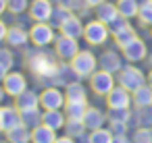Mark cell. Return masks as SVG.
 Wrapping results in <instances>:
<instances>
[{
	"label": "cell",
	"mask_w": 152,
	"mask_h": 143,
	"mask_svg": "<svg viewBox=\"0 0 152 143\" xmlns=\"http://www.w3.org/2000/svg\"><path fill=\"white\" fill-rule=\"evenodd\" d=\"M0 143H9V141H7V139H0Z\"/></svg>",
	"instance_id": "816d5d0a"
},
{
	"label": "cell",
	"mask_w": 152,
	"mask_h": 143,
	"mask_svg": "<svg viewBox=\"0 0 152 143\" xmlns=\"http://www.w3.org/2000/svg\"><path fill=\"white\" fill-rule=\"evenodd\" d=\"M71 15H73V13H71L69 9L54 6V11H52V17H50V21H48V23H50V25H52V27L58 31V29H61V25H63V23H65V21H67Z\"/></svg>",
	"instance_id": "e575fe53"
},
{
	"label": "cell",
	"mask_w": 152,
	"mask_h": 143,
	"mask_svg": "<svg viewBox=\"0 0 152 143\" xmlns=\"http://www.w3.org/2000/svg\"><path fill=\"white\" fill-rule=\"evenodd\" d=\"M52 50H54V54L58 56V60L69 62L81 48H79V40L69 38V35H65V33H58L56 40H54V44H52Z\"/></svg>",
	"instance_id": "ba28073f"
},
{
	"label": "cell",
	"mask_w": 152,
	"mask_h": 143,
	"mask_svg": "<svg viewBox=\"0 0 152 143\" xmlns=\"http://www.w3.org/2000/svg\"><path fill=\"white\" fill-rule=\"evenodd\" d=\"M58 137V131L50 129L48 124H38L36 129H31V143H54Z\"/></svg>",
	"instance_id": "44dd1931"
},
{
	"label": "cell",
	"mask_w": 152,
	"mask_h": 143,
	"mask_svg": "<svg viewBox=\"0 0 152 143\" xmlns=\"http://www.w3.org/2000/svg\"><path fill=\"white\" fill-rule=\"evenodd\" d=\"M7 13V0H0V17Z\"/></svg>",
	"instance_id": "7dc6e473"
},
{
	"label": "cell",
	"mask_w": 152,
	"mask_h": 143,
	"mask_svg": "<svg viewBox=\"0 0 152 143\" xmlns=\"http://www.w3.org/2000/svg\"><path fill=\"white\" fill-rule=\"evenodd\" d=\"M94 15H96V19L98 21H102V23H106L108 27L121 17L119 15V9H117V4L115 2H110V0H106V2H102L100 6H96L94 9Z\"/></svg>",
	"instance_id": "ac0fdd59"
},
{
	"label": "cell",
	"mask_w": 152,
	"mask_h": 143,
	"mask_svg": "<svg viewBox=\"0 0 152 143\" xmlns=\"http://www.w3.org/2000/svg\"><path fill=\"white\" fill-rule=\"evenodd\" d=\"M23 64L29 69V73L34 75L36 83H40L42 87L50 85V79L54 77L61 60L54 54V50L48 48H36V46H27L23 48Z\"/></svg>",
	"instance_id": "6da1fadb"
},
{
	"label": "cell",
	"mask_w": 152,
	"mask_h": 143,
	"mask_svg": "<svg viewBox=\"0 0 152 143\" xmlns=\"http://www.w3.org/2000/svg\"><path fill=\"white\" fill-rule=\"evenodd\" d=\"M42 108H36V110H23L21 112V122L29 129H36L38 124H42Z\"/></svg>",
	"instance_id": "1f68e13d"
},
{
	"label": "cell",
	"mask_w": 152,
	"mask_h": 143,
	"mask_svg": "<svg viewBox=\"0 0 152 143\" xmlns=\"http://www.w3.org/2000/svg\"><path fill=\"white\" fill-rule=\"evenodd\" d=\"M4 139L9 143H31V129L25 124H19L4 133Z\"/></svg>",
	"instance_id": "603a6c76"
},
{
	"label": "cell",
	"mask_w": 152,
	"mask_h": 143,
	"mask_svg": "<svg viewBox=\"0 0 152 143\" xmlns=\"http://www.w3.org/2000/svg\"><path fill=\"white\" fill-rule=\"evenodd\" d=\"M9 75V69L7 66H2V64H0V83H2V79Z\"/></svg>",
	"instance_id": "bcb514c9"
},
{
	"label": "cell",
	"mask_w": 152,
	"mask_h": 143,
	"mask_svg": "<svg viewBox=\"0 0 152 143\" xmlns=\"http://www.w3.org/2000/svg\"><path fill=\"white\" fill-rule=\"evenodd\" d=\"M69 64L73 66L75 75L81 79V81H88L96 71H98V56L90 50V48H81L71 60Z\"/></svg>",
	"instance_id": "7a4b0ae2"
},
{
	"label": "cell",
	"mask_w": 152,
	"mask_h": 143,
	"mask_svg": "<svg viewBox=\"0 0 152 143\" xmlns=\"http://www.w3.org/2000/svg\"><path fill=\"white\" fill-rule=\"evenodd\" d=\"M113 143H133L129 135H115L113 137Z\"/></svg>",
	"instance_id": "b9f144b4"
},
{
	"label": "cell",
	"mask_w": 152,
	"mask_h": 143,
	"mask_svg": "<svg viewBox=\"0 0 152 143\" xmlns=\"http://www.w3.org/2000/svg\"><path fill=\"white\" fill-rule=\"evenodd\" d=\"M0 133H4V122H2V106H0Z\"/></svg>",
	"instance_id": "681fc988"
},
{
	"label": "cell",
	"mask_w": 152,
	"mask_h": 143,
	"mask_svg": "<svg viewBox=\"0 0 152 143\" xmlns=\"http://www.w3.org/2000/svg\"><path fill=\"white\" fill-rule=\"evenodd\" d=\"M0 64L7 66L9 71H13V66H15V48H11V46L0 48Z\"/></svg>",
	"instance_id": "74e56055"
},
{
	"label": "cell",
	"mask_w": 152,
	"mask_h": 143,
	"mask_svg": "<svg viewBox=\"0 0 152 143\" xmlns=\"http://www.w3.org/2000/svg\"><path fill=\"white\" fill-rule=\"evenodd\" d=\"M79 77L75 75V71H73V66L69 64V62H65V60H61V64H58V69H56V73H54V77L50 79V85H56V87H67L69 83H73V81H77ZM81 81V79H79Z\"/></svg>",
	"instance_id": "9a60e30c"
},
{
	"label": "cell",
	"mask_w": 152,
	"mask_h": 143,
	"mask_svg": "<svg viewBox=\"0 0 152 143\" xmlns=\"http://www.w3.org/2000/svg\"><path fill=\"white\" fill-rule=\"evenodd\" d=\"M63 131H65L69 137L77 139L81 133H86V131H88V126L83 124V120H81V118H67V122H65Z\"/></svg>",
	"instance_id": "4dcf8cb0"
},
{
	"label": "cell",
	"mask_w": 152,
	"mask_h": 143,
	"mask_svg": "<svg viewBox=\"0 0 152 143\" xmlns=\"http://www.w3.org/2000/svg\"><path fill=\"white\" fill-rule=\"evenodd\" d=\"M54 143H77V141H75L73 137H69L67 133H63V135H58V137H56V141H54Z\"/></svg>",
	"instance_id": "7bdbcfd3"
},
{
	"label": "cell",
	"mask_w": 152,
	"mask_h": 143,
	"mask_svg": "<svg viewBox=\"0 0 152 143\" xmlns=\"http://www.w3.org/2000/svg\"><path fill=\"white\" fill-rule=\"evenodd\" d=\"M115 4H117L121 17H125V19H137L140 0H115Z\"/></svg>",
	"instance_id": "83f0119b"
},
{
	"label": "cell",
	"mask_w": 152,
	"mask_h": 143,
	"mask_svg": "<svg viewBox=\"0 0 152 143\" xmlns=\"http://www.w3.org/2000/svg\"><path fill=\"white\" fill-rule=\"evenodd\" d=\"M83 29H86L83 19H81L79 15L73 13V15L61 25L58 33H65V35H69V38H75V40H83Z\"/></svg>",
	"instance_id": "e0dca14e"
},
{
	"label": "cell",
	"mask_w": 152,
	"mask_h": 143,
	"mask_svg": "<svg viewBox=\"0 0 152 143\" xmlns=\"http://www.w3.org/2000/svg\"><path fill=\"white\" fill-rule=\"evenodd\" d=\"M65 95H67V100H88V87L77 79L65 87Z\"/></svg>",
	"instance_id": "f546056e"
},
{
	"label": "cell",
	"mask_w": 152,
	"mask_h": 143,
	"mask_svg": "<svg viewBox=\"0 0 152 143\" xmlns=\"http://www.w3.org/2000/svg\"><path fill=\"white\" fill-rule=\"evenodd\" d=\"M42 122L48 124L54 131H61L67 122V114H65V110H44L42 112Z\"/></svg>",
	"instance_id": "7402d4cb"
},
{
	"label": "cell",
	"mask_w": 152,
	"mask_h": 143,
	"mask_svg": "<svg viewBox=\"0 0 152 143\" xmlns=\"http://www.w3.org/2000/svg\"><path fill=\"white\" fill-rule=\"evenodd\" d=\"M146 60H148V64H150V69H152V56H148Z\"/></svg>",
	"instance_id": "f907efd6"
},
{
	"label": "cell",
	"mask_w": 152,
	"mask_h": 143,
	"mask_svg": "<svg viewBox=\"0 0 152 143\" xmlns=\"http://www.w3.org/2000/svg\"><path fill=\"white\" fill-rule=\"evenodd\" d=\"M83 2H86V4H88V6H90V9L94 11L96 6H100L102 2H106V0H83Z\"/></svg>",
	"instance_id": "ee69618b"
},
{
	"label": "cell",
	"mask_w": 152,
	"mask_h": 143,
	"mask_svg": "<svg viewBox=\"0 0 152 143\" xmlns=\"http://www.w3.org/2000/svg\"><path fill=\"white\" fill-rule=\"evenodd\" d=\"M65 104H67V95H65L63 87H56V85L42 87V91H40L42 110H63Z\"/></svg>",
	"instance_id": "52a82bcc"
},
{
	"label": "cell",
	"mask_w": 152,
	"mask_h": 143,
	"mask_svg": "<svg viewBox=\"0 0 152 143\" xmlns=\"http://www.w3.org/2000/svg\"><path fill=\"white\" fill-rule=\"evenodd\" d=\"M88 85H90V91H92L94 95H98V98H106V95L113 91V87L117 85V75L98 69V71L88 79Z\"/></svg>",
	"instance_id": "5b68a950"
},
{
	"label": "cell",
	"mask_w": 152,
	"mask_h": 143,
	"mask_svg": "<svg viewBox=\"0 0 152 143\" xmlns=\"http://www.w3.org/2000/svg\"><path fill=\"white\" fill-rule=\"evenodd\" d=\"M2 122H4V133L19 126V124H23L21 122V112L17 110L15 104L13 106H2Z\"/></svg>",
	"instance_id": "cb8c5ba5"
},
{
	"label": "cell",
	"mask_w": 152,
	"mask_h": 143,
	"mask_svg": "<svg viewBox=\"0 0 152 143\" xmlns=\"http://www.w3.org/2000/svg\"><path fill=\"white\" fill-rule=\"evenodd\" d=\"M137 21L142 27H152V0H142L140 2Z\"/></svg>",
	"instance_id": "d6a6232c"
},
{
	"label": "cell",
	"mask_w": 152,
	"mask_h": 143,
	"mask_svg": "<svg viewBox=\"0 0 152 143\" xmlns=\"http://www.w3.org/2000/svg\"><path fill=\"white\" fill-rule=\"evenodd\" d=\"M58 31L50 23H31L29 27V42L36 48H50L56 40Z\"/></svg>",
	"instance_id": "277c9868"
},
{
	"label": "cell",
	"mask_w": 152,
	"mask_h": 143,
	"mask_svg": "<svg viewBox=\"0 0 152 143\" xmlns=\"http://www.w3.org/2000/svg\"><path fill=\"white\" fill-rule=\"evenodd\" d=\"M133 143H152V126H135L131 133Z\"/></svg>",
	"instance_id": "8d00e7d4"
},
{
	"label": "cell",
	"mask_w": 152,
	"mask_h": 143,
	"mask_svg": "<svg viewBox=\"0 0 152 143\" xmlns=\"http://www.w3.org/2000/svg\"><path fill=\"white\" fill-rule=\"evenodd\" d=\"M152 126V106H146V108H135L133 112V118L129 122V126Z\"/></svg>",
	"instance_id": "f1b7e54d"
},
{
	"label": "cell",
	"mask_w": 152,
	"mask_h": 143,
	"mask_svg": "<svg viewBox=\"0 0 152 143\" xmlns=\"http://www.w3.org/2000/svg\"><path fill=\"white\" fill-rule=\"evenodd\" d=\"M7 46H11V48H15V50H23V48H27L31 42H29V29H25V27H19V25H11L9 27V33H7V42H4Z\"/></svg>",
	"instance_id": "5bb4252c"
},
{
	"label": "cell",
	"mask_w": 152,
	"mask_h": 143,
	"mask_svg": "<svg viewBox=\"0 0 152 143\" xmlns=\"http://www.w3.org/2000/svg\"><path fill=\"white\" fill-rule=\"evenodd\" d=\"M31 0H7V13L17 17V15H25L29 11Z\"/></svg>",
	"instance_id": "836d02e7"
},
{
	"label": "cell",
	"mask_w": 152,
	"mask_h": 143,
	"mask_svg": "<svg viewBox=\"0 0 152 143\" xmlns=\"http://www.w3.org/2000/svg\"><path fill=\"white\" fill-rule=\"evenodd\" d=\"M106 126L110 129L113 135H127V131H129V124L127 122H121V120H108Z\"/></svg>",
	"instance_id": "ab89813d"
},
{
	"label": "cell",
	"mask_w": 152,
	"mask_h": 143,
	"mask_svg": "<svg viewBox=\"0 0 152 143\" xmlns=\"http://www.w3.org/2000/svg\"><path fill=\"white\" fill-rule=\"evenodd\" d=\"M110 35H113V33H110V27H108L106 23L98 21L96 17H94V19H90V21H86L83 42H86L90 48H100V46H104V44L108 42V38H110Z\"/></svg>",
	"instance_id": "3957f363"
},
{
	"label": "cell",
	"mask_w": 152,
	"mask_h": 143,
	"mask_svg": "<svg viewBox=\"0 0 152 143\" xmlns=\"http://www.w3.org/2000/svg\"><path fill=\"white\" fill-rule=\"evenodd\" d=\"M150 35H152V27H150Z\"/></svg>",
	"instance_id": "f5cc1de1"
},
{
	"label": "cell",
	"mask_w": 152,
	"mask_h": 143,
	"mask_svg": "<svg viewBox=\"0 0 152 143\" xmlns=\"http://www.w3.org/2000/svg\"><path fill=\"white\" fill-rule=\"evenodd\" d=\"M104 102H106V108H110V110L129 108V106L133 104V100H131V91H127V89L121 87V85H115L113 91L104 98Z\"/></svg>",
	"instance_id": "4fadbf2b"
},
{
	"label": "cell",
	"mask_w": 152,
	"mask_h": 143,
	"mask_svg": "<svg viewBox=\"0 0 152 143\" xmlns=\"http://www.w3.org/2000/svg\"><path fill=\"white\" fill-rule=\"evenodd\" d=\"M54 6H56L54 0H31L27 15L34 23H48L50 17H52Z\"/></svg>",
	"instance_id": "30bf717a"
},
{
	"label": "cell",
	"mask_w": 152,
	"mask_h": 143,
	"mask_svg": "<svg viewBox=\"0 0 152 143\" xmlns=\"http://www.w3.org/2000/svg\"><path fill=\"white\" fill-rule=\"evenodd\" d=\"M9 95H7V91H4V87H2V83H0V106H2V102L7 100Z\"/></svg>",
	"instance_id": "f6af8a7d"
},
{
	"label": "cell",
	"mask_w": 152,
	"mask_h": 143,
	"mask_svg": "<svg viewBox=\"0 0 152 143\" xmlns=\"http://www.w3.org/2000/svg\"><path fill=\"white\" fill-rule=\"evenodd\" d=\"M113 133L108 126H100V129H94L90 131V143H113Z\"/></svg>",
	"instance_id": "d590c367"
},
{
	"label": "cell",
	"mask_w": 152,
	"mask_h": 143,
	"mask_svg": "<svg viewBox=\"0 0 152 143\" xmlns=\"http://www.w3.org/2000/svg\"><path fill=\"white\" fill-rule=\"evenodd\" d=\"M121 54H123V58H125L127 62L135 64V62H142V60L148 58V46H146L144 40L135 38L133 42H129V44L121 50Z\"/></svg>",
	"instance_id": "7c38bea8"
},
{
	"label": "cell",
	"mask_w": 152,
	"mask_h": 143,
	"mask_svg": "<svg viewBox=\"0 0 152 143\" xmlns=\"http://www.w3.org/2000/svg\"><path fill=\"white\" fill-rule=\"evenodd\" d=\"M106 114H108V120H121V122H131V118H133V112L129 110V108H119V110H106Z\"/></svg>",
	"instance_id": "f35d334b"
},
{
	"label": "cell",
	"mask_w": 152,
	"mask_h": 143,
	"mask_svg": "<svg viewBox=\"0 0 152 143\" xmlns=\"http://www.w3.org/2000/svg\"><path fill=\"white\" fill-rule=\"evenodd\" d=\"M117 85L125 87L127 91H135L137 87L146 85V75L142 73V69H137L135 64L129 62L117 73Z\"/></svg>",
	"instance_id": "8992f818"
},
{
	"label": "cell",
	"mask_w": 152,
	"mask_h": 143,
	"mask_svg": "<svg viewBox=\"0 0 152 143\" xmlns=\"http://www.w3.org/2000/svg\"><path fill=\"white\" fill-rule=\"evenodd\" d=\"M123 54H119L117 50H113V48H106V50H102L100 54H98V69H102V71H108V73H113V75H117L125 64H123Z\"/></svg>",
	"instance_id": "8fae6325"
},
{
	"label": "cell",
	"mask_w": 152,
	"mask_h": 143,
	"mask_svg": "<svg viewBox=\"0 0 152 143\" xmlns=\"http://www.w3.org/2000/svg\"><path fill=\"white\" fill-rule=\"evenodd\" d=\"M9 27H11V25H9V23H7V21H4L2 17H0V44H4V42H7V33H9Z\"/></svg>",
	"instance_id": "60d3db41"
},
{
	"label": "cell",
	"mask_w": 152,
	"mask_h": 143,
	"mask_svg": "<svg viewBox=\"0 0 152 143\" xmlns=\"http://www.w3.org/2000/svg\"><path fill=\"white\" fill-rule=\"evenodd\" d=\"M131 100H133V106L135 108H146V106H152V87L146 83L142 87H137L135 91H131Z\"/></svg>",
	"instance_id": "484cf974"
},
{
	"label": "cell",
	"mask_w": 152,
	"mask_h": 143,
	"mask_svg": "<svg viewBox=\"0 0 152 143\" xmlns=\"http://www.w3.org/2000/svg\"><path fill=\"white\" fill-rule=\"evenodd\" d=\"M146 83L152 87V69H150V71H148V75H146Z\"/></svg>",
	"instance_id": "c3c4849f"
},
{
	"label": "cell",
	"mask_w": 152,
	"mask_h": 143,
	"mask_svg": "<svg viewBox=\"0 0 152 143\" xmlns=\"http://www.w3.org/2000/svg\"><path fill=\"white\" fill-rule=\"evenodd\" d=\"M83 124L88 126V131H94V129H100V126H106L108 122V114L104 110H100L98 106H88L86 114L81 116Z\"/></svg>",
	"instance_id": "2e32d148"
},
{
	"label": "cell",
	"mask_w": 152,
	"mask_h": 143,
	"mask_svg": "<svg viewBox=\"0 0 152 143\" xmlns=\"http://www.w3.org/2000/svg\"><path fill=\"white\" fill-rule=\"evenodd\" d=\"M54 4H56V6H63V9H69L71 13L79 15L81 19L88 17L90 13H94V11L83 2V0H54Z\"/></svg>",
	"instance_id": "d4e9b609"
},
{
	"label": "cell",
	"mask_w": 152,
	"mask_h": 143,
	"mask_svg": "<svg viewBox=\"0 0 152 143\" xmlns=\"http://www.w3.org/2000/svg\"><path fill=\"white\" fill-rule=\"evenodd\" d=\"M2 87L7 91L9 98H17L21 95L25 89H29V81H27V75L21 73V71H9V75L2 79Z\"/></svg>",
	"instance_id": "9c48e42d"
},
{
	"label": "cell",
	"mask_w": 152,
	"mask_h": 143,
	"mask_svg": "<svg viewBox=\"0 0 152 143\" xmlns=\"http://www.w3.org/2000/svg\"><path fill=\"white\" fill-rule=\"evenodd\" d=\"M137 38V31L131 27V23H125L121 29H117V31H113V42H115V46L119 48V50H123L129 42H133Z\"/></svg>",
	"instance_id": "ffe728a7"
},
{
	"label": "cell",
	"mask_w": 152,
	"mask_h": 143,
	"mask_svg": "<svg viewBox=\"0 0 152 143\" xmlns=\"http://www.w3.org/2000/svg\"><path fill=\"white\" fill-rule=\"evenodd\" d=\"M15 106H17V110L19 112H23V110H36V108H42L40 106V93L38 91H34V89H25L21 95H17L15 98V102H13Z\"/></svg>",
	"instance_id": "d6986e66"
},
{
	"label": "cell",
	"mask_w": 152,
	"mask_h": 143,
	"mask_svg": "<svg viewBox=\"0 0 152 143\" xmlns=\"http://www.w3.org/2000/svg\"><path fill=\"white\" fill-rule=\"evenodd\" d=\"M88 106H90L88 100H67V104H65L63 110H65L67 118H81L86 114Z\"/></svg>",
	"instance_id": "4316f807"
}]
</instances>
